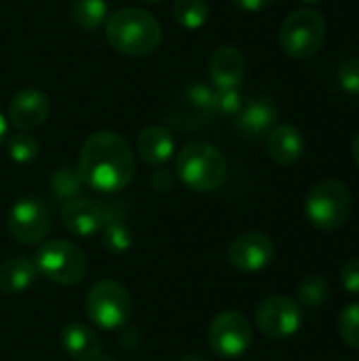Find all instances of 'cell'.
Returning a JSON list of instances; mask_svg holds the SVG:
<instances>
[{
	"label": "cell",
	"mask_w": 359,
	"mask_h": 361,
	"mask_svg": "<svg viewBox=\"0 0 359 361\" xmlns=\"http://www.w3.org/2000/svg\"><path fill=\"white\" fill-rule=\"evenodd\" d=\"M83 184L97 192H118L135 176V159L129 142L114 131L91 133L80 148L78 167Z\"/></svg>",
	"instance_id": "cell-1"
},
{
	"label": "cell",
	"mask_w": 359,
	"mask_h": 361,
	"mask_svg": "<svg viewBox=\"0 0 359 361\" xmlns=\"http://www.w3.org/2000/svg\"><path fill=\"white\" fill-rule=\"evenodd\" d=\"M161 23L144 8L125 6L106 19V38L110 47L123 55L144 57L161 44Z\"/></svg>",
	"instance_id": "cell-2"
},
{
	"label": "cell",
	"mask_w": 359,
	"mask_h": 361,
	"mask_svg": "<svg viewBox=\"0 0 359 361\" xmlns=\"http://www.w3.org/2000/svg\"><path fill=\"white\" fill-rule=\"evenodd\" d=\"M176 176L193 192H214L226 180V159L207 142H190L176 157Z\"/></svg>",
	"instance_id": "cell-3"
},
{
	"label": "cell",
	"mask_w": 359,
	"mask_h": 361,
	"mask_svg": "<svg viewBox=\"0 0 359 361\" xmlns=\"http://www.w3.org/2000/svg\"><path fill=\"white\" fill-rule=\"evenodd\" d=\"M309 222L320 231L343 228L353 212V195L341 180H324L315 184L305 201Z\"/></svg>",
	"instance_id": "cell-4"
},
{
	"label": "cell",
	"mask_w": 359,
	"mask_h": 361,
	"mask_svg": "<svg viewBox=\"0 0 359 361\" xmlns=\"http://www.w3.org/2000/svg\"><path fill=\"white\" fill-rule=\"evenodd\" d=\"M34 267L38 275L59 286H76L87 275V256L66 239H53L38 247Z\"/></svg>",
	"instance_id": "cell-5"
},
{
	"label": "cell",
	"mask_w": 359,
	"mask_h": 361,
	"mask_svg": "<svg viewBox=\"0 0 359 361\" xmlns=\"http://www.w3.org/2000/svg\"><path fill=\"white\" fill-rule=\"evenodd\" d=\"M87 317L93 326L112 332L123 328L133 311L131 296L127 288L112 279H102L91 286L85 300Z\"/></svg>",
	"instance_id": "cell-6"
},
{
	"label": "cell",
	"mask_w": 359,
	"mask_h": 361,
	"mask_svg": "<svg viewBox=\"0 0 359 361\" xmlns=\"http://www.w3.org/2000/svg\"><path fill=\"white\" fill-rule=\"evenodd\" d=\"M326 40V21L317 11L300 8L286 17L279 30V44L294 59L313 57Z\"/></svg>",
	"instance_id": "cell-7"
},
{
	"label": "cell",
	"mask_w": 359,
	"mask_h": 361,
	"mask_svg": "<svg viewBox=\"0 0 359 361\" xmlns=\"http://www.w3.org/2000/svg\"><path fill=\"white\" fill-rule=\"evenodd\" d=\"M252 336H254V330H252L250 319L243 313L233 311V309L218 313L207 328L209 349L222 360L241 357L250 349Z\"/></svg>",
	"instance_id": "cell-8"
},
{
	"label": "cell",
	"mask_w": 359,
	"mask_h": 361,
	"mask_svg": "<svg viewBox=\"0 0 359 361\" xmlns=\"http://www.w3.org/2000/svg\"><path fill=\"white\" fill-rule=\"evenodd\" d=\"M303 326V311L300 305L290 296H269L256 309V328L267 338H288L294 336Z\"/></svg>",
	"instance_id": "cell-9"
},
{
	"label": "cell",
	"mask_w": 359,
	"mask_h": 361,
	"mask_svg": "<svg viewBox=\"0 0 359 361\" xmlns=\"http://www.w3.org/2000/svg\"><path fill=\"white\" fill-rule=\"evenodd\" d=\"M6 228L15 241L23 245H36L47 237L51 228V214L40 199L23 197L11 207Z\"/></svg>",
	"instance_id": "cell-10"
},
{
	"label": "cell",
	"mask_w": 359,
	"mask_h": 361,
	"mask_svg": "<svg viewBox=\"0 0 359 361\" xmlns=\"http://www.w3.org/2000/svg\"><path fill=\"white\" fill-rule=\"evenodd\" d=\"M216 114L214 110V89H209L203 82H193L182 93L176 97V102L169 108V123H174L178 129H199L205 125L212 116Z\"/></svg>",
	"instance_id": "cell-11"
},
{
	"label": "cell",
	"mask_w": 359,
	"mask_h": 361,
	"mask_svg": "<svg viewBox=\"0 0 359 361\" xmlns=\"http://www.w3.org/2000/svg\"><path fill=\"white\" fill-rule=\"evenodd\" d=\"M275 258V245L264 233H243L226 250L229 264L239 273H258Z\"/></svg>",
	"instance_id": "cell-12"
},
{
	"label": "cell",
	"mask_w": 359,
	"mask_h": 361,
	"mask_svg": "<svg viewBox=\"0 0 359 361\" xmlns=\"http://www.w3.org/2000/svg\"><path fill=\"white\" fill-rule=\"evenodd\" d=\"M108 222V212L91 199H70L61 207V224L76 237H89L99 233Z\"/></svg>",
	"instance_id": "cell-13"
},
{
	"label": "cell",
	"mask_w": 359,
	"mask_h": 361,
	"mask_svg": "<svg viewBox=\"0 0 359 361\" xmlns=\"http://www.w3.org/2000/svg\"><path fill=\"white\" fill-rule=\"evenodd\" d=\"M51 110L49 97L38 89H21L8 104V118L19 131H32L40 127Z\"/></svg>",
	"instance_id": "cell-14"
},
{
	"label": "cell",
	"mask_w": 359,
	"mask_h": 361,
	"mask_svg": "<svg viewBox=\"0 0 359 361\" xmlns=\"http://www.w3.org/2000/svg\"><path fill=\"white\" fill-rule=\"evenodd\" d=\"M275 121H277V106L269 97H258L239 110L235 118V127L245 137H260L264 133H271Z\"/></svg>",
	"instance_id": "cell-15"
},
{
	"label": "cell",
	"mask_w": 359,
	"mask_h": 361,
	"mask_svg": "<svg viewBox=\"0 0 359 361\" xmlns=\"http://www.w3.org/2000/svg\"><path fill=\"white\" fill-rule=\"evenodd\" d=\"M209 76L216 89H237L245 76V57L235 47H220L209 61Z\"/></svg>",
	"instance_id": "cell-16"
},
{
	"label": "cell",
	"mask_w": 359,
	"mask_h": 361,
	"mask_svg": "<svg viewBox=\"0 0 359 361\" xmlns=\"http://www.w3.org/2000/svg\"><path fill=\"white\" fill-rule=\"evenodd\" d=\"M176 148L174 133L163 125H150L138 135V154L148 165H165Z\"/></svg>",
	"instance_id": "cell-17"
},
{
	"label": "cell",
	"mask_w": 359,
	"mask_h": 361,
	"mask_svg": "<svg viewBox=\"0 0 359 361\" xmlns=\"http://www.w3.org/2000/svg\"><path fill=\"white\" fill-rule=\"evenodd\" d=\"M305 150L303 133L294 125H277L271 129L267 140V152L277 165H294Z\"/></svg>",
	"instance_id": "cell-18"
},
{
	"label": "cell",
	"mask_w": 359,
	"mask_h": 361,
	"mask_svg": "<svg viewBox=\"0 0 359 361\" xmlns=\"http://www.w3.org/2000/svg\"><path fill=\"white\" fill-rule=\"evenodd\" d=\"M61 347L74 361L102 360V343H99L97 334L83 324H70L63 328Z\"/></svg>",
	"instance_id": "cell-19"
},
{
	"label": "cell",
	"mask_w": 359,
	"mask_h": 361,
	"mask_svg": "<svg viewBox=\"0 0 359 361\" xmlns=\"http://www.w3.org/2000/svg\"><path fill=\"white\" fill-rule=\"evenodd\" d=\"M38 271L28 258H8L0 264V290L4 294H21L32 288Z\"/></svg>",
	"instance_id": "cell-20"
},
{
	"label": "cell",
	"mask_w": 359,
	"mask_h": 361,
	"mask_svg": "<svg viewBox=\"0 0 359 361\" xmlns=\"http://www.w3.org/2000/svg\"><path fill=\"white\" fill-rule=\"evenodd\" d=\"M70 19L83 30H97L108 19L106 0H72Z\"/></svg>",
	"instance_id": "cell-21"
},
{
	"label": "cell",
	"mask_w": 359,
	"mask_h": 361,
	"mask_svg": "<svg viewBox=\"0 0 359 361\" xmlns=\"http://www.w3.org/2000/svg\"><path fill=\"white\" fill-rule=\"evenodd\" d=\"M174 17L186 30H199L207 23L209 8L205 0H174Z\"/></svg>",
	"instance_id": "cell-22"
},
{
	"label": "cell",
	"mask_w": 359,
	"mask_h": 361,
	"mask_svg": "<svg viewBox=\"0 0 359 361\" xmlns=\"http://www.w3.org/2000/svg\"><path fill=\"white\" fill-rule=\"evenodd\" d=\"M49 186H51V192L61 199V201H70V199H76L78 192L83 190V180L78 176L76 169L72 167H59L57 171L51 173V180H49Z\"/></svg>",
	"instance_id": "cell-23"
},
{
	"label": "cell",
	"mask_w": 359,
	"mask_h": 361,
	"mask_svg": "<svg viewBox=\"0 0 359 361\" xmlns=\"http://www.w3.org/2000/svg\"><path fill=\"white\" fill-rule=\"evenodd\" d=\"M298 302L307 309H317L322 307L328 296H330V286L324 277L320 275H311V277H305L300 283H298Z\"/></svg>",
	"instance_id": "cell-24"
},
{
	"label": "cell",
	"mask_w": 359,
	"mask_h": 361,
	"mask_svg": "<svg viewBox=\"0 0 359 361\" xmlns=\"http://www.w3.org/2000/svg\"><path fill=\"white\" fill-rule=\"evenodd\" d=\"M131 231L125 222L112 220L108 216L106 226L102 228V245L110 254H125L131 247Z\"/></svg>",
	"instance_id": "cell-25"
},
{
	"label": "cell",
	"mask_w": 359,
	"mask_h": 361,
	"mask_svg": "<svg viewBox=\"0 0 359 361\" xmlns=\"http://www.w3.org/2000/svg\"><path fill=\"white\" fill-rule=\"evenodd\" d=\"M6 152H8V157H11L13 163L28 165V163H32L38 157L40 146H38L36 137H32L28 133H17V135H13L6 142Z\"/></svg>",
	"instance_id": "cell-26"
},
{
	"label": "cell",
	"mask_w": 359,
	"mask_h": 361,
	"mask_svg": "<svg viewBox=\"0 0 359 361\" xmlns=\"http://www.w3.org/2000/svg\"><path fill=\"white\" fill-rule=\"evenodd\" d=\"M339 334L345 341V345L359 351V302L343 309L339 317Z\"/></svg>",
	"instance_id": "cell-27"
},
{
	"label": "cell",
	"mask_w": 359,
	"mask_h": 361,
	"mask_svg": "<svg viewBox=\"0 0 359 361\" xmlns=\"http://www.w3.org/2000/svg\"><path fill=\"white\" fill-rule=\"evenodd\" d=\"M243 108V97L237 89H216L214 91V110L224 116H237Z\"/></svg>",
	"instance_id": "cell-28"
},
{
	"label": "cell",
	"mask_w": 359,
	"mask_h": 361,
	"mask_svg": "<svg viewBox=\"0 0 359 361\" xmlns=\"http://www.w3.org/2000/svg\"><path fill=\"white\" fill-rule=\"evenodd\" d=\"M339 85L343 87V91L359 95V57L345 59L339 66Z\"/></svg>",
	"instance_id": "cell-29"
},
{
	"label": "cell",
	"mask_w": 359,
	"mask_h": 361,
	"mask_svg": "<svg viewBox=\"0 0 359 361\" xmlns=\"http://www.w3.org/2000/svg\"><path fill=\"white\" fill-rule=\"evenodd\" d=\"M341 283L345 288V292H349L351 296H359V258L349 260L343 271H341Z\"/></svg>",
	"instance_id": "cell-30"
},
{
	"label": "cell",
	"mask_w": 359,
	"mask_h": 361,
	"mask_svg": "<svg viewBox=\"0 0 359 361\" xmlns=\"http://www.w3.org/2000/svg\"><path fill=\"white\" fill-rule=\"evenodd\" d=\"M275 0H235V4L241 8V11H248V13H258L267 6H271Z\"/></svg>",
	"instance_id": "cell-31"
},
{
	"label": "cell",
	"mask_w": 359,
	"mask_h": 361,
	"mask_svg": "<svg viewBox=\"0 0 359 361\" xmlns=\"http://www.w3.org/2000/svg\"><path fill=\"white\" fill-rule=\"evenodd\" d=\"M152 186L154 188H159V190H169L171 186H174V176L169 173V171H157L154 176H152Z\"/></svg>",
	"instance_id": "cell-32"
},
{
	"label": "cell",
	"mask_w": 359,
	"mask_h": 361,
	"mask_svg": "<svg viewBox=\"0 0 359 361\" xmlns=\"http://www.w3.org/2000/svg\"><path fill=\"white\" fill-rule=\"evenodd\" d=\"M4 135H6V121H4V116L0 114V144H2V140H4Z\"/></svg>",
	"instance_id": "cell-33"
},
{
	"label": "cell",
	"mask_w": 359,
	"mask_h": 361,
	"mask_svg": "<svg viewBox=\"0 0 359 361\" xmlns=\"http://www.w3.org/2000/svg\"><path fill=\"white\" fill-rule=\"evenodd\" d=\"M180 361H207L205 357H201V355H197V353H188V355H184Z\"/></svg>",
	"instance_id": "cell-34"
},
{
	"label": "cell",
	"mask_w": 359,
	"mask_h": 361,
	"mask_svg": "<svg viewBox=\"0 0 359 361\" xmlns=\"http://www.w3.org/2000/svg\"><path fill=\"white\" fill-rule=\"evenodd\" d=\"M353 157H355V161H358L359 165V133L355 135V140H353Z\"/></svg>",
	"instance_id": "cell-35"
},
{
	"label": "cell",
	"mask_w": 359,
	"mask_h": 361,
	"mask_svg": "<svg viewBox=\"0 0 359 361\" xmlns=\"http://www.w3.org/2000/svg\"><path fill=\"white\" fill-rule=\"evenodd\" d=\"M303 2H309V4H313V2H320V0H303Z\"/></svg>",
	"instance_id": "cell-36"
},
{
	"label": "cell",
	"mask_w": 359,
	"mask_h": 361,
	"mask_svg": "<svg viewBox=\"0 0 359 361\" xmlns=\"http://www.w3.org/2000/svg\"><path fill=\"white\" fill-rule=\"evenodd\" d=\"M142 2H163V0H142Z\"/></svg>",
	"instance_id": "cell-37"
}]
</instances>
